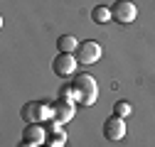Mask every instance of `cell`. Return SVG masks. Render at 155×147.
<instances>
[{
  "label": "cell",
  "instance_id": "6da1fadb",
  "mask_svg": "<svg viewBox=\"0 0 155 147\" xmlns=\"http://www.w3.org/2000/svg\"><path fill=\"white\" fill-rule=\"evenodd\" d=\"M69 88H71V98L79 101L81 105H91L99 98V83L89 74H76L71 79V83H69Z\"/></svg>",
  "mask_w": 155,
  "mask_h": 147
},
{
  "label": "cell",
  "instance_id": "7a4b0ae2",
  "mask_svg": "<svg viewBox=\"0 0 155 147\" xmlns=\"http://www.w3.org/2000/svg\"><path fill=\"white\" fill-rule=\"evenodd\" d=\"M111 15H113V20H116V22H121V25H130L135 17H138V8H135L133 0H116L113 8H111Z\"/></svg>",
  "mask_w": 155,
  "mask_h": 147
},
{
  "label": "cell",
  "instance_id": "3957f363",
  "mask_svg": "<svg viewBox=\"0 0 155 147\" xmlns=\"http://www.w3.org/2000/svg\"><path fill=\"white\" fill-rule=\"evenodd\" d=\"M49 110H52V120L54 123H67V120H71L74 118V113H76V110H74V101L71 98H64V96H59V98H57L52 105H49Z\"/></svg>",
  "mask_w": 155,
  "mask_h": 147
},
{
  "label": "cell",
  "instance_id": "277c9868",
  "mask_svg": "<svg viewBox=\"0 0 155 147\" xmlns=\"http://www.w3.org/2000/svg\"><path fill=\"white\" fill-rule=\"evenodd\" d=\"M52 71L62 79H74L76 76V57H71V54H57L52 59Z\"/></svg>",
  "mask_w": 155,
  "mask_h": 147
},
{
  "label": "cell",
  "instance_id": "5b68a950",
  "mask_svg": "<svg viewBox=\"0 0 155 147\" xmlns=\"http://www.w3.org/2000/svg\"><path fill=\"white\" fill-rule=\"evenodd\" d=\"M49 115H52V110H49V105L42 103V101H30V103L22 105V118H25V123H42V120L49 118Z\"/></svg>",
  "mask_w": 155,
  "mask_h": 147
},
{
  "label": "cell",
  "instance_id": "8992f818",
  "mask_svg": "<svg viewBox=\"0 0 155 147\" xmlns=\"http://www.w3.org/2000/svg\"><path fill=\"white\" fill-rule=\"evenodd\" d=\"M101 59V44L94 42V39H86L79 44V49H76V61L79 64H94Z\"/></svg>",
  "mask_w": 155,
  "mask_h": 147
},
{
  "label": "cell",
  "instance_id": "52a82bcc",
  "mask_svg": "<svg viewBox=\"0 0 155 147\" xmlns=\"http://www.w3.org/2000/svg\"><path fill=\"white\" fill-rule=\"evenodd\" d=\"M123 135H126V120L118 115H108L104 123V137L111 142H118V140H123Z\"/></svg>",
  "mask_w": 155,
  "mask_h": 147
},
{
  "label": "cell",
  "instance_id": "ba28073f",
  "mask_svg": "<svg viewBox=\"0 0 155 147\" xmlns=\"http://www.w3.org/2000/svg\"><path fill=\"white\" fill-rule=\"evenodd\" d=\"M45 140H47L45 127H42L40 123H27L25 133H22V142H27L30 147H35V145H42Z\"/></svg>",
  "mask_w": 155,
  "mask_h": 147
},
{
  "label": "cell",
  "instance_id": "9c48e42d",
  "mask_svg": "<svg viewBox=\"0 0 155 147\" xmlns=\"http://www.w3.org/2000/svg\"><path fill=\"white\" fill-rule=\"evenodd\" d=\"M45 133H47V140H45V142H49V147H64L67 135H64V130L59 127V123H54V120L49 118V123H47V127H45Z\"/></svg>",
  "mask_w": 155,
  "mask_h": 147
},
{
  "label": "cell",
  "instance_id": "30bf717a",
  "mask_svg": "<svg viewBox=\"0 0 155 147\" xmlns=\"http://www.w3.org/2000/svg\"><path fill=\"white\" fill-rule=\"evenodd\" d=\"M81 42H76L74 34H62L59 39H57V49H59V54H74L76 49H79Z\"/></svg>",
  "mask_w": 155,
  "mask_h": 147
},
{
  "label": "cell",
  "instance_id": "8fae6325",
  "mask_svg": "<svg viewBox=\"0 0 155 147\" xmlns=\"http://www.w3.org/2000/svg\"><path fill=\"white\" fill-rule=\"evenodd\" d=\"M91 17L96 22H108V20H113V15H111V8H104V5H99V8H94V12H91Z\"/></svg>",
  "mask_w": 155,
  "mask_h": 147
},
{
  "label": "cell",
  "instance_id": "7c38bea8",
  "mask_svg": "<svg viewBox=\"0 0 155 147\" xmlns=\"http://www.w3.org/2000/svg\"><path fill=\"white\" fill-rule=\"evenodd\" d=\"M130 113H133V108H130L128 101H118V103L113 105V115H118V118H123V120H126Z\"/></svg>",
  "mask_w": 155,
  "mask_h": 147
},
{
  "label": "cell",
  "instance_id": "4fadbf2b",
  "mask_svg": "<svg viewBox=\"0 0 155 147\" xmlns=\"http://www.w3.org/2000/svg\"><path fill=\"white\" fill-rule=\"evenodd\" d=\"M20 147H30V145H27V142H22V145H20Z\"/></svg>",
  "mask_w": 155,
  "mask_h": 147
}]
</instances>
